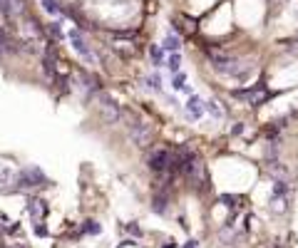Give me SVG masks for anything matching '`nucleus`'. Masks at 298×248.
<instances>
[{
  "label": "nucleus",
  "instance_id": "1",
  "mask_svg": "<svg viewBox=\"0 0 298 248\" xmlns=\"http://www.w3.org/2000/svg\"><path fill=\"white\" fill-rule=\"evenodd\" d=\"M45 181H47V179H45V174H42L37 166L23 169V171L18 174V189H20V191H25V189H35V186H42Z\"/></svg>",
  "mask_w": 298,
  "mask_h": 248
},
{
  "label": "nucleus",
  "instance_id": "2",
  "mask_svg": "<svg viewBox=\"0 0 298 248\" xmlns=\"http://www.w3.org/2000/svg\"><path fill=\"white\" fill-rule=\"evenodd\" d=\"M129 139H132L137 147H149V144H152V129H149L147 124L134 122L129 127Z\"/></svg>",
  "mask_w": 298,
  "mask_h": 248
},
{
  "label": "nucleus",
  "instance_id": "3",
  "mask_svg": "<svg viewBox=\"0 0 298 248\" xmlns=\"http://www.w3.org/2000/svg\"><path fill=\"white\" fill-rule=\"evenodd\" d=\"M70 42H72V47H75V52L82 57V60L92 62L94 60V55H92V50L87 47V42H85V37L80 35V30H70Z\"/></svg>",
  "mask_w": 298,
  "mask_h": 248
},
{
  "label": "nucleus",
  "instance_id": "4",
  "mask_svg": "<svg viewBox=\"0 0 298 248\" xmlns=\"http://www.w3.org/2000/svg\"><path fill=\"white\" fill-rule=\"evenodd\" d=\"M236 99H246V102H251V104H259V102H264L268 97V90L266 87H251V90H236L234 92Z\"/></svg>",
  "mask_w": 298,
  "mask_h": 248
},
{
  "label": "nucleus",
  "instance_id": "5",
  "mask_svg": "<svg viewBox=\"0 0 298 248\" xmlns=\"http://www.w3.org/2000/svg\"><path fill=\"white\" fill-rule=\"evenodd\" d=\"M100 107H102V117H105L107 122H119L122 109H119L112 99H102V104H100Z\"/></svg>",
  "mask_w": 298,
  "mask_h": 248
},
{
  "label": "nucleus",
  "instance_id": "6",
  "mask_svg": "<svg viewBox=\"0 0 298 248\" xmlns=\"http://www.w3.org/2000/svg\"><path fill=\"white\" fill-rule=\"evenodd\" d=\"M204 112H207V102L199 99V97H191L189 104H186V114L191 119H199V117H204Z\"/></svg>",
  "mask_w": 298,
  "mask_h": 248
},
{
  "label": "nucleus",
  "instance_id": "7",
  "mask_svg": "<svg viewBox=\"0 0 298 248\" xmlns=\"http://www.w3.org/2000/svg\"><path fill=\"white\" fill-rule=\"evenodd\" d=\"M45 211H47V206H45L40 199H32V201L28 204V214L35 218V223H40V218L45 216Z\"/></svg>",
  "mask_w": 298,
  "mask_h": 248
},
{
  "label": "nucleus",
  "instance_id": "8",
  "mask_svg": "<svg viewBox=\"0 0 298 248\" xmlns=\"http://www.w3.org/2000/svg\"><path fill=\"white\" fill-rule=\"evenodd\" d=\"M152 209H154L157 214H164V211H167V194H164V191L154 196V206H152Z\"/></svg>",
  "mask_w": 298,
  "mask_h": 248
},
{
  "label": "nucleus",
  "instance_id": "9",
  "mask_svg": "<svg viewBox=\"0 0 298 248\" xmlns=\"http://www.w3.org/2000/svg\"><path fill=\"white\" fill-rule=\"evenodd\" d=\"M144 87H147V90H154V92H159V90H162V77H159V75L147 77V80H144Z\"/></svg>",
  "mask_w": 298,
  "mask_h": 248
},
{
  "label": "nucleus",
  "instance_id": "10",
  "mask_svg": "<svg viewBox=\"0 0 298 248\" xmlns=\"http://www.w3.org/2000/svg\"><path fill=\"white\" fill-rule=\"evenodd\" d=\"M162 50H169V52H177L179 50V40L174 35H169L167 40H164V45H162Z\"/></svg>",
  "mask_w": 298,
  "mask_h": 248
},
{
  "label": "nucleus",
  "instance_id": "11",
  "mask_svg": "<svg viewBox=\"0 0 298 248\" xmlns=\"http://www.w3.org/2000/svg\"><path fill=\"white\" fill-rule=\"evenodd\" d=\"M42 8H45L47 13H53V15H60V5H58V0H42Z\"/></svg>",
  "mask_w": 298,
  "mask_h": 248
},
{
  "label": "nucleus",
  "instance_id": "12",
  "mask_svg": "<svg viewBox=\"0 0 298 248\" xmlns=\"http://www.w3.org/2000/svg\"><path fill=\"white\" fill-rule=\"evenodd\" d=\"M152 60H154V65H162V62H164V50L154 45V47H152Z\"/></svg>",
  "mask_w": 298,
  "mask_h": 248
},
{
  "label": "nucleus",
  "instance_id": "13",
  "mask_svg": "<svg viewBox=\"0 0 298 248\" xmlns=\"http://www.w3.org/2000/svg\"><path fill=\"white\" fill-rule=\"evenodd\" d=\"M207 109L214 114V117H216V119H219V117H224V109H221L216 102H207Z\"/></svg>",
  "mask_w": 298,
  "mask_h": 248
},
{
  "label": "nucleus",
  "instance_id": "14",
  "mask_svg": "<svg viewBox=\"0 0 298 248\" xmlns=\"http://www.w3.org/2000/svg\"><path fill=\"white\" fill-rule=\"evenodd\" d=\"M184 82H186L184 72H181V75H174V90H189V87H186Z\"/></svg>",
  "mask_w": 298,
  "mask_h": 248
},
{
  "label": "nucleus",
  "instance_id": "15",
  "mask_svg": "<svg viewBox=\"0 0 298 248\" xmlns=\"http://www.w3.org/2000/svg\"><path fill=\"white\" fill-rule=\"evenodd\" d=\"M181 65V55H177V52H172V57H169V67L177 72V67Z\"/></svg>",
  "mask_w": 298,
  "mask_h": 248
},
{
  "label": "nucleus",
  "instance_id": "16",
  "mask_svg": "<svg viewBox=\"0 0 298 248\" xmlns=\"http://www.w3.org/2000/svg\"><path fill=\"white\" fill-rule=\"evenodd\" d=\"M85 233H100V226H97L94 221H87V223H85Z\"/></svg>",
  "mask_w": 298,
  "mask_h": 248
},
{
  "label": "nucleus",
  "instance_id": "17",
  "mask_svg": "<svg viewBox=\"0 0 298 248\" xmlns=\"http://www.w3.org/2000/svg\"><path fill=\"white\" fill-rule=\"evenodd\" d=\"M184 248H196V241H189V243H186Z\"/></svg>",
  "mask_w": 298,
  "mask_h": 248
},
{
  "label": "nucleus",
  "instance_id": "18",
  "mask_svg": "<svg viewBox=\"0 0 298 248\" xmlns=\"http://www.w3.org/2000/svg\"><path fill=\"white\" fill-rule=\"evenodd\" d=\"M0 55H3V47H0Z\"/></svg>",
  "mask_w": 298,
  "mask_h": 248
},
{
  "label": "nucleus",
  "instance_id": "19",
  "mask_svg": "<svg viewBox=\"0 0 298 248\" xmlns=\"http://www.w3.org/2000/svg\"><path fill=\"white\" fill-rule=\"evenodd\" d=\"M18 248H25V246H18Z\"/></svg>",
  "mask_w": 298,
  "mask_h": 248
},
{
  "label": "nucleus",
  "instance_id": "20",
  "mask_svg": "<svg viewBox=\"0 0 298 248\" xmlns=\"http://www.w3.org/2000/svg\"><path fill=\"white\" fill-rule=\"evenodd\" d=\"M281 3H283V0H281Z\"/></svg>",
  "mask_w": 298,
  "mask_h": 248
}]
</instances>
